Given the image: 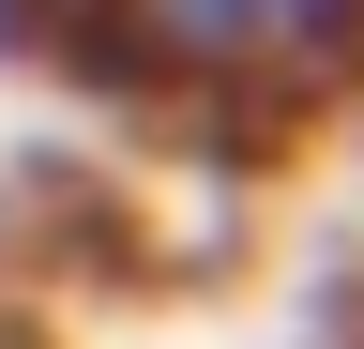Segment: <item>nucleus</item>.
Instances as JSON below:
<instances>
[{
	"mask_svg": "<svg viewBox=\"0 0 364 349\" xmlns=\"http://www.w3.org/2000/svg\"><path fill=\"white\" fill-rule=\"evenodd\" d=\"M76 31L167 92H334L364 61V0H76Z\"/></svg>",
	"mask_w": 364,
	"mask_h": 349,
	"instance_id": "nucleus-1",
	"label": "nucleus"
},
{
	"mask_svg": "<svg viewBox=\"0 0 364 349\" xmlns=\"http://www.w3.org/2000/svg\"><path fill=\"white\" fill-rule=\"evenodd\" d=\"M16 31H31V0H0V46H16Z\"/></svg>",
	"mask_w": 364,
	"mask_h": 349,
	"instance_id": "nucleus-2",
	"label": "nucleus"
}]
</instances>
